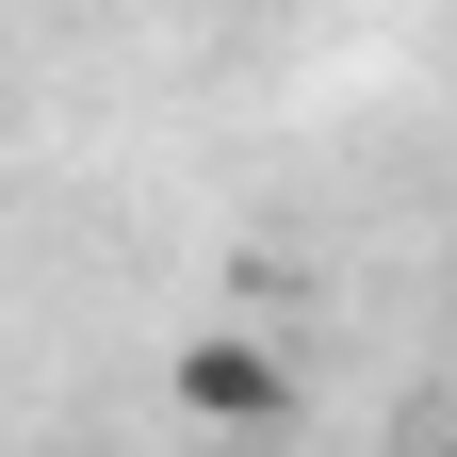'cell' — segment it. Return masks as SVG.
I'll use <instances>...</instances> for the list:
<instances>
[{"mask_svg": "<svg viewBox=\"0 0 457 457\" xmlns=\"http://www.w3.org/2000/svg\"><path fill=\"white\" fill-rule=\"evenodd\" d=\"M180 425H228V441H262V425H295V360H278L262 327H196L180 343Z\"/></svg>", "mask_w": 457, "mask_h": 457, "instance_id": "6da1fadb", "label": "cell"}]
</instances>
